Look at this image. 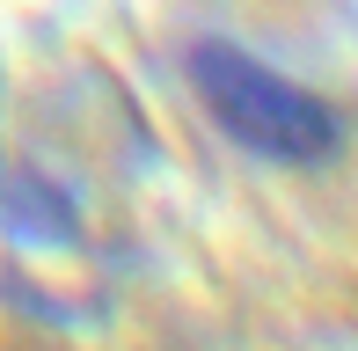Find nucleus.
<instances>
[{
    "instance_id": "nucleus-1",
    "label": "nucleus",
    "mask_w": 358,
    "mask_h": 351,
    "mask_svg": "<svg viewBox=\"0 0 358 351\" xmlns=\"http://www.w3.org/2000/svg\"><path fill=\"white\" fill-rule=\"evenodd\" d=\"M190 73H198V95L213 103V117L241 147L271 154V162H307V154H329L336 117L315 103L300 81L271 73L264 59L234 52V44H198L190 52Z\"/></svg>"
}]
</instances>
